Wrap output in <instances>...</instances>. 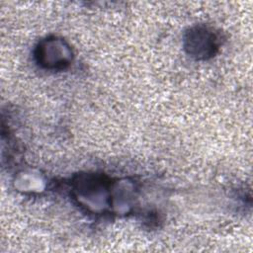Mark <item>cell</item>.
I'll use <instances>...</instances> for the list:
<instances>
[{
    "label": "cell",
    "mask_w": 253,
    "mask_h": 253,
    "mask_svg": "<svg viewBox=\"0 0 253 253\" xmlns=\"http://www.w3.org/2000/svg\"><path fill=\"white\" fill-rule=\"evenodd\" d=\"M218 45L217 36L207 27H195L185 38V48L198 59L211 57L218 49Z\"/></svg>",
    "instance_id": "obj_2"
},
{
    "label": "cell",
    "mask_w": 253,
    "mask_h": 253,
    "mask_svg": "<svg viewBox=\"0 0 253 253\" xmlns=\"http://www.w3.org/2000/svg\"><path fill=\"white\" fill-rule=\"evenodd\" d=\"M71 49L64 41L56 38H48L42 41L36 48L38 63L48 69H62L70 64Z\"/></svg>",
    "instance_id": "obj_1"
}]
</instances>
